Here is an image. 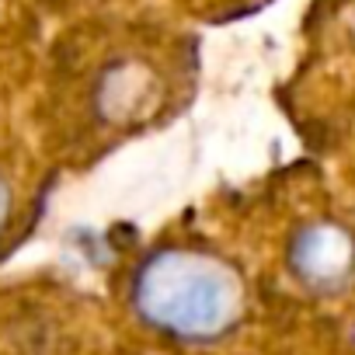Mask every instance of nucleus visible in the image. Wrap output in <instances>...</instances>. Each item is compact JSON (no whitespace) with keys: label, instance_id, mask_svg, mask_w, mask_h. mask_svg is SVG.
<instances>
[{"label":"nucleus","instance_id":"39448f33","mask_svg":"<svg viewBox=\"0 0 355 355\" xmlns=\"http://www.w3.org/2000/svg\"><path fill=\"white\" fill-rule=\"evenodd\" d=\"M15 209H18V192H15V182L11 174L0 167V244L11 234V223H15Z\"/></svg>","mask_w":355,"mask_h":355},{"label":"nucleus","instance_id":"f03ea898","mask_svg":"<svg viewBox=\"0 0 355 355\" xmlns=\"http://www.w3.org/2000/svg\"><path fill=\"white\" fill-rule=\"evenodd\" d=\"M164 32L115 28L101 32L80 53V108L105 129L136 125L164 105L171 77Z\"/></svg>","mask_w":355,"mask_h":355},{"label":"nucleus","instance_id":"20e7f679","mask_svg":"<svg viewBox=\"0 0 355 355\" xmlns=\"http://www.w3.org/2000/svg\"><path fill=\"white\" fill-rule=\"evenodd\" d=\"M189 11L196 15H206V18H227V15H244V11H254L261 8L265 0H185Z\"/></svg>","mask_w":355,"mask_h":355},{"label":"nucleus","instance_id":"7ed1b4c3","mask_svg":"<svg viewBox=\"0 0 355 355\" xmlns=\"http://www.w3.org/2000/svg\"><path fill=\"white\" fill-rule=\"evenodd\" d=\"M289 265L310 289L334 293L355 275V237L341 223H306L289 244Z\"/></svg>","mask_w":355,"mask_h":355},{"label":"nucleus","instance_id":"f257e3e1","mask_svg":"<svg viewBox=\"0 0 355 355\" xmlns=\"http://www.w3.org/2000/svg\"><path fill=\"white\" fill-rule=\"evenodd\" d=\"M132 306L143 324L182 338L213 341L244 313V286L234 268L206 251L164 248L132 279Z\"/></svg>","mask_w":355,"mask_h":355}]
</instances>
